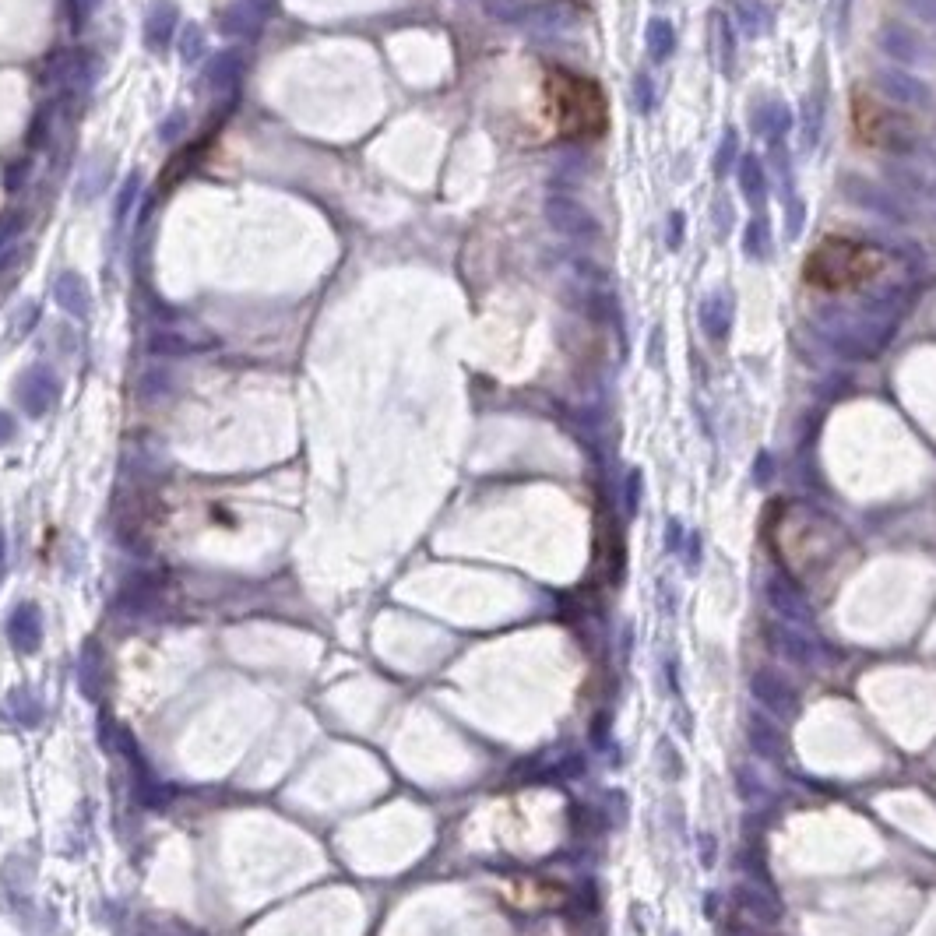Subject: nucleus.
I'll use <instances>...</instances> for the list:
<instances>
[{"label":"nucleus","instance_id":"nucleus-4","mask_svg":"<svg viewBox=\"0 0 936 936\" xmlns=\"http://www.w3.org/2000/svg\"><path fill=\"white\" fill-rule=\"evenodd\" d=\"M11 634H15V644L18 648H25V651H32L39 644V613H36V606H25V609H18L15 613V623H11Z\"/></svg>","mask_w":936,"mask_h":936},{"label":"nucleus","instance_id":"nucleus-2","mask_svg":"<svg viewBox=\"0 0 936 936\" xmlns=\"http://www.w3.org/2000/svg\"><path fill=\"white\" fill-rule=\"evenodd\" d=\"M887 257L884 250L870 247V243L845 240V236H827L806 254L803 278L806 286L824 289V293H845V289L866 286L870 278L884 271Z\"/></svg>","mask_w":936,"mask_h":936},{"label":"nucleus","instance_id":"nucleus-3","mask_svg":"<svg viewBox=\"0 0 936 936\" xmlns=\"http://www.w3.org/2000/svg\"><path fill=\"white\" fill-rule=\"evenodd\" d=\"M852 127H856L859 141L873 148H901L908 145V124L898 110L880 103L870 92H856L852 99Z\"/></svg>","mask_w":936,"mask_h":936},{"label":"nucleus","instance_id":"nucleus-1","mask_svg":"<svg viewBox=\"0 0 936 936\" xmlns=\"http://www.w3.org/2000/svg\"><path fill=\"white\" fill-rule=\"evenodd\" d=\"M542 92H546V113L556 134H564V138H595V134L606 131L609 106L599 81L581 78V74L571 71H549Z\"/></svg>","mask_w":936,"mask_h":936}]
</instances>
